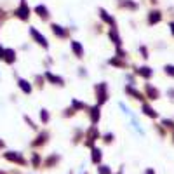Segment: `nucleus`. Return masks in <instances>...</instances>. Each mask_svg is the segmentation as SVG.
Segmentation results:
<instances>
[{"instance_id": "nucleus-7", "label": "nucleus", "mask_w": 174, "mask_h": 174, "mask_svg": "<svg viewBox=\"0 0 174 174\" xmlns=\"http://www.w3.org/2000/svg\"><path fill=\"white\" fill-rule=\"evenodd\" d=\"M138 71H139V73H141V75H145V77H150V70H148V68H139Z\"/></svg>"}, {"instance_id": "nucleus-3", "label": "nucleus", "mask_w": 174, "mask_h": 174, "mask_svg": "<svg viewBox=\"0 0 174 174\" xmlns=\"http://www.w3.org/2000/svg\"><path fill=\"white\" fill-rule=\"evenodd\" d=\"M5 157H7L9 160H16V162H19V164H23V159H21L19 155H12V152H11V153H7Z\"/></svg>"}, {"instance_id": "nucleus-10", "label": "nucleus", "mask_w": 174, "mask_h": 174, "mask_svg": "<svg viewBox=\"0 0 174 174\" xmlns=\"http://www.w3.org/2000/svg\"><path fill=\"white\" fill-rule=\"evenodd\" d=\"M159 19H160L159 12H153V14H152V18H150V21H152V23H153V21H159Z\"/></svg>"}, {"instance_id": "nucleus-8", "label": "nucleus", "mask_w": 174, "mask_h": 174, "mask_svg": "<svg viewBox=\"0 0 174 174\" xmlns=\"http://www.w3.org/2000/svg\"><path fill=\"white\" fill-rule=\"evenodd\" d=\"M12 54H14L12 51H5V56H7L5 59H7V61H9V63H11V61H12V59H14V57H12Z\"/></svg>"}, {"instance_id": "nucleus-13", "label": "nucleus", "mask_w": 174, "mask_h": 174, "mask_svg": "<svg viewBox=\"0 0 174 174\" xmlns=\"http://www.w3.org/2000/svg\"><path fill=\"white\" fill-rule=\"evenodd\" d=\"M167 71H169V73H171V75H174V66H167Z\"/></svg>"}, {"instance_id": "nucleus-15", "label": "nucleus", "mask_w": 174, "mask_h": 174, "mask_svg": "<svg viewBox=\"0 0 174 174\" xmlns=\"http://www.w3.org/2000/svg\"><path fill=\"white\" fill-rule=\"evenodd\" d=\"M172 31H174V23H172Z\"/></svg>"}, {"instance_id": "nucleus-1", "label": "nucleus", "mask_w": 174, "mask_h": 174, "mask_svg": "<svg viewBox=\"0 0 174 174\" xmlns=\"http://www.w3.org/2000/svg\"><path fill=\"white\" fill-rule=\"evenodd\" d=\"M28 14H30V11L26 9V5H25V2H23V5H21V9H18V16H19V18H28Z\"/></svg>"}, {"instance_id": "nucleus-2", "label": "nucleus", "mask_w": 174, "mask_h": 174, "mask_svg": "<svg viewBox=\"0 0 174 174\" xmlns=\"http://www.w3.org/2000/svg\"><path fill=\"white\" fill-rule=\"evenodd\" d=\"M31 35H33L35 38L38 40V44H42V45H47V42H45V38H44L42 35H38V33H37V30H31Z\"/></svg>"}, {"instance_id": "nucleus-14", "label": "nucleus", "mask_w": 174, "mask_h": 174, "mask_svg": "<svg viewBox=\"0 0 174 174\" xmlns=\"http://www.w3.org/2000/svg\"><path fill=\"white\" fill-rule=\"evenodd\" d=\"M101 174H110V171H108L106 167H101Z\"/></svg>"}, {"instance_id": "nucleus-12", "label": "nucleus", "mask_w": 174, "mask_h": 174, "mask_svg": "<svg viewBox=\"0 0 174 174\" xmlns=\"http://www.w3.org/2000/svg\"><path fill=\"white\" fill-rule=\"evenodd\" d=\"M73 51H75L77 54H80V45H78L77 42H73Z\"/></svg>"}, {"instance_id": "nucleus-9", "label": "nucleus", "mask_w": 174, "mask_h": 174, "mask_svg": "<svg viewBox=\"0 0 174 174\" xmlns=\"http://www.w3.org/2000/svg\"><path fill=\"white\" fill-rule=\"evenodd\" d=\"M52 28H54V33L61 35V37H63V35H64V31H63V30H61V26H56V25H54V26H52Z\"/></svg>"}, {"instance_id": "nucleus-11", "label": "nucleus", "mask_w": 174, "mask_h": 174, "mask_svg": "<svg viewBox=\"0 0 174 174\" xmlns=\"http://www.w3.org/2000/svg\"><path fill=\"white\" fill-rule=\"evenodd\" d=\"M145 111L150 115V117H155V111H152V108H150V106H145Z\"/></svg>"}, {"instance_id": "nucleus-4", "label": "nucleus", "mask_w": 174, "mask_h": 174, "mask_svg": "<svg viewBox=\"0 0 174 174\" xmlns=\"http://www.w3.org/2000/svg\"><path fill=\"white\" fill-rule=\"evenodd\" d=\"M21 89L25 90V92H30V90H31V87H30V85H28V82H25V80H21Z\"/></svg>"}, {"instance_id": "nucleus-6", "label": "nucleus", "mask_w": 174, "mask_h": 174, "mask_svg": "<svg viewBox=\"0 0 174 174\" xmlns=\"http://www.w3.org/2000/svg\"><path fill=\"white\" fill-rule=\"evenodd\" d=\"M94 155H92V160H94V162H97V160L101 159V152H99V150H94Z\"/></svg>"}, {"instance_id": "nucleus-5", "label": "nucleus", "mask_w": 174, "mask_h": 174, "mask_svg": "<svg viewBox=\"0 0 174 174\" xmlns=\"http://www.w3.org/2000/svg\"><path fill=\"white\" fill-rule=\"evenodd\" d=\"M37 12L40 14V16H47V9H45V7H42V5H38V7H37Z\"/></svg>"}]
</instances>
